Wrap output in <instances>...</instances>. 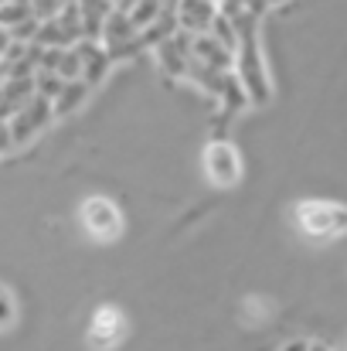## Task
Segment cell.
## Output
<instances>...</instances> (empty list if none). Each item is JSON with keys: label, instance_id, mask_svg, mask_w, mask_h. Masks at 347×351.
Here are the masks:
<instances>
[{"label": "cell", "instance_id": "cell-1", "mask_svg": "<svg viewBox=\"0 0 347 351\" xmlns=\"http://www.w3.org/2000/svg\"><path fill=\"white\" fill-rule=\"evenodd\" d=\"M238 27V45H235V75L242 79L252 106H266L272 96V82L262 62V48H259V14H242L235 17Z\"/></svg>", "mask_w": 347, "mask_h": 351}, {"label": "cell", "instance_id": "cell-2", "mask_svg": "<svg viewBox=\"0 0 347 351\" xmlns=\"http://www.w3.org/2000/svg\"><path fill=\"white\" fill-rule=\"evenodd\" d=\"M296 229L313 242H331L347 232V208L337 202H300L293 212Z\"/></svg>", "mask_w": 347, "mask_h": 351}, {"label": "cell", "instance_id": "cell-3", "mask_svg": "<svg viewBox=\"0 0 347 351\" xmlns=\"http://www.w3.org/2000/svg\"><path fill=\"white\" fill-rule=\"evenodd\" d=\"M51 119H58L51 99L34 96L31 103H24L14 117L7 119V123H10V136H14V147H27L38 133H44V130L51 126Z\"/></svg>", "mask_w": 347, "mask_h": 351}, {"label": "cell", "instance_id": "cell-4", "mask_svg": "<svg viewBox=\"0 0 347 351\" xmlns=\"http://www.w3.org/2000/svg\"><path fill=\"white\" fill-rule=\"evenodd\" d=\"M79 219H82V229L92 235L96 242H113L123 232V212L116 208V202H110V198H86Z\"/></svg>", "mask_w": 347, "mask_h": 351}, {"label": "cell", "instance_id": "cell-5", "mask_svg": "<svg viewBox=\"0 0 347 351\" xmlns=\"http://www.w3.org/2000/svg\"><path fill=\"white\" fill-rule=\"evenodd\" d=\"M201 164H205V174L215 188H231L242 178V157H238L235 143H229V140H211L205 147Z\"/></svg>", "mask_w": 347, "mask_h": 351}, {"label": "cell", "instance_id": "cell-6", "mask_svg": "<svg viewBox=\"0 0 347 351\" xmlns=\"http://www.w3.org/2000/svg\"><path fill=\"white\" fill-rule=\"evenodd\" d=\"M126 331H129V321H126V314L113 307V304H106V307H99L96 314H92V321H89V328H86V341H89V348L92 351H113L123 338H126Z\"/></svg>", "mask_w": 347, "mask_h": 351}, {"label": "cell", "instance_id": "cell-7", "mask_svg": "<svg viewBox=\"0 0 347 351\" xmlns=\"http://www.w3.org/2000/svg\"><path fill=\"white\" fill-rule=\"evenodd\" d=\"M160 72H167L170 79H188L191 58H194V34L191 31H174L167 41H160L153 48Z\"/></svg>", "mask_w": 347, "mask_h": 351}, {"label": "cell", "instance_id": "cell-8", "mask_svg": "<svg viewBox=\"0 0 347 351\" xmlns=\"http://www.w3.org/2000/svg\"><path fill=\"white\" fill-rule=\"evenodd\" d=\"M218 10H222L218 0H177L174 3L181 31H191V34H208L215 17H218Z\"/></svg>", "mask_w": 347, "mask_h": 351}, {"label": "cell", "instance_id": "cell-9", "mask_svg": "<svg viewBox=\"0 0 347 351\" xmlns=\"http://www.w3.org/2000/svg\"><path fill=\"white\" fill-rule=\"evenodd\" d=\"M75 51H79V58H82V79L96 89V86L106 79L110 65H113L110 48H106L99 38H82V41H75Z\"/></svg>", "mask_w": 347, "mask_h": 351}, {"label": "cell", "instance_id": "cell-10", "mask_svg": "<svg viewBox=\"0 0 347 351\" xmlns=\"http://www.w3.org/2000/svg\"><path fill=\"white\" fill-rule=\"evenodd\" d=\"M34 96H38L34 75H7L0 82V119H10L24 103H31Z\"/></svg>", "mask_w": 347, "mask_h": 351}, {"label": "cell", "instance_id": "cell-11", "mask_svg": "<svg viewBox=\"0 0 347 351\" xmlns=\"http://www.w3.org/2000/svg\"><path fill=\"white\" fill-rule=\"evenodd\" d=\"M194 62L215 72H231L235 69V51L225 48L215 34H194Z\"/></svg>", "mask_w": 347, "mask_h": 351}, {"label": "cell", "instance_id": "cell-12", "mask_svg": "<svg viewBox=\"0 0 347 351\" xmlns=\"http://www.w3.org/2000/svg\"><path fill=\"white\" fill-rule=\"evenodd\" d=\"M75 7H79V14H82V24H86V38H99L103 34V24L110 21V14H113L116 0H75Z\"/></svg>", "mask_w": 347, "mask_h": 351}, {"label": "cell", "instance_id": "cell-13", "mask_svg": "<svg viewBox=\"0 0 347 351\" xmlns=\"http://www.w3.org/2000/svg\"><path fill=\"white\" fill-rule=\"evenodd\" d=\"M89 93H92V86L86 82V79H72V82H65V89L55 96V117H72L86 99H89Z\"/></svg>", "mask_w": 347, "mask_h": 351}, {"label": "cell", "instance_id": "cell-14", "mask_svg": "<svg viewBox=\"0 0 347 351\" xmlns=\"http://www.w3.org/2000/svg\"><path fill=\"white\" fill-rule=\"evenodd\" d=\"M174 31H181L177 14H174V7H164V14H160L153 24H146V27L140 31V45H143V48H157V45L167 41Z\"/></svg>", "mask_w": 347, "mask_h": 351}, {"label": "cell", "instance_id": "cell-15", "mask_svg": "<svg viewBox=\"0 0 347 351\" xmlns=\"http://www.w3.org/2000/svg\"><path fill=\"white\" fill-rule=\"evenodd\" d=\"M164 7H167L164 0H133V7H126V10H129L136 31H143L146 24H153V21L164 14Z\"/></svg>", "mask_w": 347, "mask_h": 351}, {"label": "cell", "instance_id": "cell-16", "mask_svg": "<svg viewBox=\"0 0 347 351\" xmlns=\"http://www.w3.org/2000/svg\"><path fill=\"white\" fill-rule=\"evenodd\" d=\"M34 89H38V96H44V99L55 103V96L65 89V79H62L58 72H44V69H38V72H34Z\"/></svg>", "mask_w": 347, "mask_h": 351}, {"label": "cell", "instance_id": "cell-17", "mask_svg": "<svg viewBox=\"0 0 347 351\" xmlns=\"http://www.w3.org/2000/svg\"><path fill=\"white\" fill-rule=\"evenodd\" d=\"M58 75H62L65 82L82 79V58H79L75 45H68V48H65V55H62V62H58Z\"/></svg>", "mask_w": 347, "mask_h": 351}, {"label": "cell", "instance_id": "cell-18", "mask_svg": "<svg viewBox=\"0 0 347 351\" xmlns=\"http://www.w3.org/2000/svg\"><path fill=\"white\" fill-rule=\"evenodd\" d=\"M14 321H17V300H14V293L0 283V331L14 328Z\"/></svg>", "mask_w": 347, "mask_h": 351}, {"label": "cell", "instance_id": "cell-19", "mask_svg": "<svg viewBox=\"0 0 347 351\" xmlns=\"http://www.w3.org/2000/svg\"><path fill=\"white\" fill-rule=\"evenodd\" d=\"M7 150H14V136H10V123L0 119V157H3Z\"/></svg>", "mask_w": 347, "mask_h": 351}, {"label": "cell", "instance_id": "cell-20", "mask_svg": "<svg viewBox=\"0 0 347 351\" xmlns=\"http://www.w3.org/2000/svg\"><path fill=\"white\" fill-rule=\"evenodd\" d=\"M10 45H14V34H10V31H7V27L0 24V62L7 58V51H10Z\"/></svg>", "mask_w": 347, "mask_h": 351}, {"label": "cell", "instance_id": "cell-21", "mask_svg": "<svg viewBox=\"0 0 347 351\" xmlns=\"http://www.w3.org/2000/svg\"><path fill=\"white\" fill-rule=\"evenodd\" d=\"M283 351H310V341H290Z\"/></svg>", "mask_w": 347, "mask_h": 351}, {"label": "cell", "instance_id": "cell-22", "mask_svg": "<svg viewBox=\"0 0 347 351\" xmlns=\"http://www.w3.org/2000/svg\"><path fill=\"white\" fill-rule=\"evenodd\" d=\"M310 351H334V348H327L324 341H310Z\"/></svg>", "mask_w": 347, "mask_h": 351}, {"label": "cell", "instance_id": "cell-23", "mask_svg": "<svg viewBox=\"0 0 347 351\" xmlns=\"http://www.w3.org/2000/svg\"><path fill=\"white\" fill-rule=\"evenodd\" d=\"M266 3H269V7H279V3H286V0H266Z\"/></svg>", "mask_w": 347, "mask_h": 351}]
</instances>
